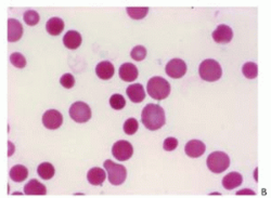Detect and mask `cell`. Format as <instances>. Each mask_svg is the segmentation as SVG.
<instances>
[{"label": "cell", "mask_w": 271, "mask_h": 198, "mask_svg": "<svg viewBox=\"0 0 271 198\" xmlns=\"http://www.w3.org/2000/svg\"><path fill=\"white\" fill-rule=\"evenodd\" d=\"M141 119L142 124L146 126L147 129L151 131L158 130L165 125V111L159 105H156V104H148L143 108Z\"/></svg>", "instance_id": "6da1fadb"}, {"label": "cell", "mask_w": 271, "mask_h": 198, "mask_svg": "<svg viewBox=\"0 0 271 198\" xmlns=\"http://www.w3.org/2000/svg\"><path fill=\"white\" fill-rule=\"evenodd\" d=\"M147 90L149 96L153 98L154 100H164L169 96L170 85L167 80L162 78V77H152L148 81Z\"/></svg>", "instance_id": "7a4b0ae2"}, {"label": "cell", "mask_w": 271, "mask_h": 198, "mask_svg": "<svg viewBox=\"0 0 271 198\" xmlns=\"http://www.w3.org/2000/svg\"><path fill=\"white\" fill-rule=\"evenodd\" d=\"M198 74L200 77L205 81H216L220 79L223 75V69L217 61L213 59H207L203 61L198 68Z\"/></svg>", "instance_id": "3957f363"}, {"label": "cell", "mask_w": 271, "mask_h": 198, "mask_svg": "<svg viewBox=\"0 0 271 198\" xmlns=\"http://www.w3.org/2000/svg\"><path fill=\"white\" fill-rule=\"evenodd\" d=\"M207 167L214 173H221L230 166V158L224 152H214L207 157Z\"/></svg>", "instance_id": "277c9868"}, {"label": "cell", "mask_w": 271, "mask_h": 198, "mask_svg": "<svg viewBox=\"0 0 271 198\" xmlns=\"http://www.w3.org/2000/svg\"><path fill=\"white\" fill-rule=\"evenodd\" d=\"M104 168L108 171V178L111 184L120 185L125 182L127 177V170L124 166L115 164L108 159V161L104 162Z\"/></svg>", "instance_id": "5b68a950"}, {"label": "cell", "mask_w": 271, "mask_h": 198, "mask_svg": "<svg viewBox=\"0 0 271 198\" xmlns=\"http://www.w3.org/2000/svg\"><path fill=\"white\" fill-rule=\"evenodd\" d=\"M70 116L74 122L84 124L91 118V109L85 102H75L70 107Z\"/></svg>", "instance_id": "8992f818"}, {"label": "cell", "mask_w": 271, "mask_h": 198, "mask_svg": "<svg viewBox=\"0 0 271 198\" xmlns=\"http://www.w3.org/2000/svg\"><path fill=\"white\" fill-rule=\"evenodd\" d=\"M112 154L117 161H128L132 156V154H134V147H132V145L128 141L120 140L114 143V145L112 147Z\"/></svg>", "instance_id": "52a82bcc"}, {"label": "cell", "mask_w": 271, "mask_h": 198, "mask_svg": "<svg viewBox=\"0 0 271 198\" xmlns=\"http://www.w3.org/2000/svg\"><path fill=\"white\" fill-rule=\"evenodd\" d=\"M187 73V64L181 59H173L166 65V74L174 79L184 77Z\"/></svg>", "instance_id": "ba28073f"}, {"label": "cell", "mask_w": 271, "mask_h": 198, "mask_svg": "<svg viewBox=\"0 0 271 198\" xmlns=\"http://www.w3.org/2000/svg\"><path fill=\"white\" fill-rule=\"evenodd\" d=\"M42 124L47 129L55 130L63 124V116L57 109H49L42 116Z\"/></svg>", "instance_id": "9c48e42d"}, {"label": "cell", "mask_w": 271, "mask_h": 198, "mask_svg": "<svg viewBox=\"0 0 271 198\" xmlns=\"http://www.w3.org/2000/svg\"><path fill=\"white\" fill-rule=\"evenodd\" d=\"M232 38H233V32L228 25L221 24L213 32V39L217 43H221V45L229 43Z\"/></svg>", "instance_id": "30bf717a"}, {"label": "cell", "mask_w": 271, "mask_h": 198, "mask_svg": "<svg viewBox=\"0 0 271 198\" xmlns=\"http://www.w3.org/2000/svg\"><path fill=\"white\" fill-rule=\"evenodd\" d=\"M23 36V26L18 20L9 19L8 20V41L15 42L20 40Z\"/></svg>", "instance_id": "8fae6325"}, {"label": "cell", "mask_w": 271, "mask_h": 198, "mask_svg": "<svg viewBox=\"0 0 271 198\" xmlns=\"http://www.w3.org/2000/svg\"><path fill=\"white\" fill-rule=\"evenodd\" d=\"M206 146L200 140H191L187 143L185 152L191 158L201 157L204 153H205Z\"/></svg>", "instance_id": "7c38bea8"}, {"label": "cell", "mask_w": 271, "mask_h": 198, "mask_svg": "<svg viewBox=\"0 0 271 198\" xmlns=\"http://www.w3.org/2000/svg\"><path fill=\"white\" fill-rule=\"evenodd\" d=\"M24 193L29 196H45L47 194V189L39 181L33 179L24 186Z\"/></svg>", "instance_id": "4fadbf2b"}, {"label": "cell", "mask_w": 271, "mask_h": 198, "mask_svg": "<svg viewBox=\"0 0 271 198\" xmlns=\"http://www.w3.org/2000/svg\"><path fill=\"white\" fill-rule=\"evenodd\" d=\"M119 77L127 82L135 81L138 77V68L131 63H124L119 67Z\"/></svg>", "instance_id": "5bb4252c"}, {"label": "cell", "mask_w": 271, "mask_h": 198, "mask_svg": "<svg viewBox=\"0 0 271 198\" xmlns=\"http://www.w3.org/2000/svg\"><path fill=\"white\" fill-rule=\"evenodd\" d=\"M81 41V35L76 31H69L63 37L64 46L68 49H71V50H75V49L79 48Z\"/></svg>", "instance_id": "9a60e30c"}, {"label": "cell", "mask_w": 271, "mask_h": 198, "mask_svg": "<svg viewBox=\"0 0 271 198\" xmlns=\"http://www.w3.org/2000/svg\"><path fill=\"white\" fill-rule=\"evenodd\" d=\"M127 96L134 103H141L146 99V91L140 84L130 85L126 90Z\"/></svg>", "instance_id": "2e32d148"}, {"label": "cell", "mask_w": 271, "mask_h": 198, "mask_svg": "<svg viewBox=\"0 0 271 198\" xmlns=\"http://www.w3.org/2000/svg\"><path fill=\"white\" fill-rule=\"evenodd\" d=\"M96 74L102 80H109L114 75V66L109 61H102L96 66Z\"/></svg>", "instance_id": "e0dca14e"}, {"label": "cell", "mask_w": 271, "mask_h": 198, "mask_svg": "<svg viewBox=\"0 0 271 198\" xmlns=\"http://www.w3.org/2000/svg\"><path fill=\"white\" fill-rule=\"evenodd\" d=\"M106 179H107L106 171L99 167L91 168L87 173L88 182L92 185H96V186L102 185L104 181H106Z\"/></svg>", "instance_id": "ac0fdd59"}, {"label": "cell", "mask_w": 271, "mask_h": 198, "mask_svg": "<svg viewBox=\"0 0 271 198\" xmlns=\"http://www.w3.org/2000/svg\"><path fill=\"white\" fill-rule=\"evenodd\" d=\"M243 182V177L239 172H230L223 179V186L226 190H233Z\"/></svg>", "instance_id": "d6986e66"}, {"label": "cell", "mask_w": 271, "mask_h": 198, "mask_svg": "<svg viewBox=\"0 0 271 198\" xmlns=\"http://www.w3.org/2000/svg\"><path fill=\"white\" fill-rule=\"evenodd\" d=\"M29 177V170L23 165H15L10 170V178L14 182H23Z\"/></svg>", "instance_id": "ffe728a7"}, {"label": "cell", "mask_w": 271, "mask_h": 198, "mask_svg": "<svg viewBox=\"0 0 271 198\" xmlns=\"http://www.w3.org/2000/svg\"><path fill=\"white\" fill-rule=\"evenodd\" d=\"M46 30L51 36H59L64 30V22L60 18H51L47 22Z\"/></svg>", "instance_id": "44dd1931"}, {"label": "cell", "mask_w": 271, "mask_h": 198, "mask_svg": "<svg viewBox=\"0 0 271 198\" xmlns=\"http://www.w3.org/2000/svg\"><path fill=\"white\" fill-rule=\"evenodd\" d=\"M38 175L43 180H50L53 178L54 175V167L50 163H42L37 168Z\"/></svg>", "instance_id": "7402d4cb"}, {"label": "cell", "mask_w": 271, "mask_h": 198, "mask_svg": "<svg viewBox=\"0 0 271 198\" xmlns=\"http://www.w3.org/2000/svg\"><path fill=\"white\" fill-rule=\"evenodd\" d=\"M127 13L130 16L131 19L134 20H142L145 19L148 12L149 8L148 7H141V8H134V7H128L126 9Z\"/></svg>", "instance_id": "603a6c76"}, {"label": "cell", "mask_w": 271, "mask_h": 198, "mask_svg": "<svg viewBox=\"0 0 271 198\" xmlns=\"http://www.w3.org/2000/svg\"><path fill=\"white\" fill-rule=\"evenodd\" d=\"M242 71L247 79H254L256 78L258 75V67L257 64L254 62H247L242 67Z\"/></svg>", "instance_id": "cb8c5ba5"}, {"label": "cell", "mask_w": 271, "mask_h": 198, "mask_svg": "<svg viewBox=\"0 0 271 198\" xmlns=\"http://www.w3.org/2000/svg\"><path fill=\"white\" fill-rule=\"evenodd\" d=\"M23 20L27 25L30 26H35L39 23L40 16L38 14L35 10H29L23 14Z\"/></svg>", "instance_id": "d4e9b609"}, {"label": "cell", "mask_w": 271, "mask_h": 198, "mask_svg": "<svg viewBox=\"0 0 271 198\" xmlns=\"http://www.w3.org/2000/svg\"><path fill=\"white\" fill-rule=\"evenodd\" d=\"M110 105L112 108L116 109V111H120V109H123L125 107L126 100L123 96L116 93V95H113L110 98Z\"/></svg>", "instance_id": "484cf974"}, {"label": "cell", "mask_w": 271, "mask_h": 198, "mask_svg": "<svg viewBox=\"0 0 271 198\" xmlns=\"http://www.w3.org/2000/svg\"><path fill=\"white\" fill-rule=\"evenodd\" d=\"M10 62L18 68H24L26 66V59L23 54L20 52H14L10 56Z\"/></svg>", "instance_id": "4316f807"}, {"label": "cell", "mask_w": 271, "mask_h": 198, "mask_svg": "<svg viewBox=\"0 0 271 198\" xmlns=\"http://www.w3.org/2000/svg\"><path fill=\"white\" fill-rule=\"evenodd\" d=\"M138 128H139V124H138L137 119H135V118L127 119L124 124V131H125V133L128 135L135 134L138 131Z\"/></svg>", "instance_id": "83f0119b"}, {"label": "cell", "mask_w": 271, "mask_h": 198, "mask_svg": "<svg viewBox=\"0 0 271 198\" xmlns=\"http://www.w3.org/2000/svg\"><path fill=\"white\" fill-rule=\"evenodd\" d=\"M130 56L135 61H142V60H145L147 57V49L143 46H137L131 50Z\"/></svg>", "instance_id": "f1b7e54d"}, {"label": "cell", "mask_w": 271, "mask_h": 198, "mask_svg": "<svg viewBox=\"0 0 271 198\" xmlns=\"http://www.w3.org/2000/svg\"><path fill=\"white\" fill-rule=\"evenodd\" d=\"M61 85H62L65 89H71L75 86V78L72 74H64L60 79Z\"/></svg>", "instance_id": "f546056e"}, {"label": "cell", "mask_w": 271, "mask_h": 198, "mask_svg": "<svg viewBox=\"0 0 271 198\" xmlns=\"http://www.w3.org/2000/svg\"><path fill=\"white\" fill-rule=\"evenodd\" d=\"M177 146H178V140H177L176 137H173V136L167 137V139L164 141V144H163L164 150L167 151V152H171V151L176 150Z\"/></svg>", "instance_id": "4dcf8cb0"}, {"label": "cell", "mask_w": 271, "mask_h": 198, "mask_svg": "<svg viewBox=\"0 0 271 198\" xmlns=\"http://www.w3.org/2000/svg\"><path fill=\"white\" fill-rule=\"evenodd\" d=\"M236 195L237 196H242V195H245V196H255L256 193H255V192L251 191V190H241L239 192H236Z\"/></svg>", "instance_id": "1f68e13d"}, {"label": "cell", "mask_w": 271, "mask_h": 198, "mask_svg": "<svg viewBox=\"0 0 271 198\" xmlns=\"http://www.w3.org/2000/svg\"><path fill=\"white\" fill-rule=\"evenodd\" d=\"M8 145H9V147H10V152L8 153V156H11V155H12V154H13V150H14V147H13L12 143H11V142H8Z\"/></svg>", "instance_id": "d6a6232c"}]
</instances>
